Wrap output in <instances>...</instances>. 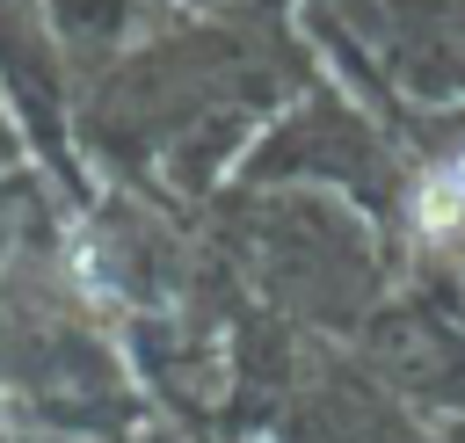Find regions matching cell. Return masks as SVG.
Instances as JSON below:
<instances>
[{
  "instance_id": "obj_1",
  "label": "cell",
  "mask_w": 465,
  "mask_h": 443,
  "mask_svg": "<svg viewBox=\"0 0 465 443\" xmlns=\"http://www.w3.org/2000/svg\"><path fill=\"white\" fill-rule=\"evenodd\" d=\"M414 232H429V240H450V232H465V182L450 174V167H436L421 189H414Z\"/></svg>"
},
{
  "instance_id": "obj_2",
  "label": "cell",
  "mask_w": 465,
  "mask_h": 443,
  "mask_svg": "<svg viewBox=\"0 0 465 443\" xmlns=\"http://www.w3.org/2000/svg\"><path fill=\"white\" fill-rule=\"evenodd\" d=\"M450 174H458V182H465V153H458V160H450Z\"/></svg>"
}]
</instances>
